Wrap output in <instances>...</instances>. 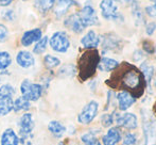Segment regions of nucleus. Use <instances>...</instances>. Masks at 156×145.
<instances>
[{"label":"nucleus","mask_w":156,"mask_h":145,"mask_svg":"<svg viewBox=\"0 0 156 145\" xmlns=\"http://www.w3.org/2000/svg\"><path fill=\"white\" fill-rule=\"evenodd\" d=\"M119 66V62L114 59L107 58V57H104V58L100 59V62L98 64V69H100L101 72H112L114 69H116Z\"/></svg>","instance_id":"aec40b11"},{"label":"nucleus","mask_w":156,"mask_h":145,"mask_svg":"<svg viewBox=\"0 0 156 145\" xmlns=\"http://www.w3.org/2000/svg\"><path fill=\"white\" fill-rule=\"evenodd\" d=\"M48 129L54 137L58 138V139H61L64 136V133L66 132V127L58 121H51L48 124Z\"/></svg>","instance_id":"412c9836"},{"label":"nucleus","mask_w":156,"mask_h":145,"mask_svg":"<svg viewBox=\"0 0 156 145\" xmlns=\"http://www.w3.org/2000/svg\"><path fill=\"white\" fill-rule=\"evenodd\" d=\"M44 63L48 69H54V67L58 66L61 64V60L56 57L51 56V54H47L44 58Z\"/></svg>","instance_id":"c85d7f7f"},{"label":"nucleus","mask_w":156,"mask_h":145,"mask_svg":"<svg viewBox=\"0 0 156 145\" xmlns=\"http://www.w3.org/2000/svg\"><path fill=\"white\" fill-rule=\"evenodd\" d=\"M76 72V69L74 65L67 64V65H64L62 69H60L58 75H60L61 77H72V76H74Z\"/></svg>","instance_id":"c756f323"},{"label":"nucleus","mask_w":156,"mask_h":145,"mask_svg":"<svg viewBox=\"0 0 156 145\" xmlns=\"http://www.w3.org/2000/svg\"><path fill=\"white\" fill-rule=\"evenodd\" d=\"M51 48L56 52L64 54L70 47V41L67 33L64 31H58L52 34V36L49 39Z\"/></svg>","instance_id":"39448f33"},{"label":"nucleus","mask_w":156,"mask_h":145,"mask_svg":"<svg viewBox=\"0 0 156 145\" xmlns=\"http://www.w3.org/2000/svg\"><path fill=\"white\" fill-rule=\"evenodd\" d=\"M81 44H82L83 47L87 50L96 49L99 46V44H100V36H99L94 30H90V31H88L82 37Z\"/></svg>","instance_id":"f8f14e48"},{"label":"nucleus","mask_w":156,"mask_h":145,"mask_svg":"<svg viewBox=\"0 0 156 145\" xmlns=\"http://www.w3.org/2000/svg\"><path fill=\"white\" fill-rule=\"evenodd\" d=\"M146 13L150 17H156V3L146 8Z\"/></svg>","instance_id":"c9c22d12"},{"label":"nucleus","mask_w":156,"mask_h":145,"mask_svg":"<svg viewBox=\"0 0 156 145\" xmlns=\"http://www.w3.org/2000/svg\"><path fill=\"white\" fill-rule=\"evenodd\" d=\"M41 36H43V32L38 28L29 30V31L25 32L23 35L21 36V45L28 47V46L32 45L33 43L38 42L41 39Z\"/></svg>","instance_id":"ddd939ff"},{"label":"nucleus","mask_w":156,"mask_h":145,"mask_svg":"<svg viewBox=\"0 0 156 145\" xmlns=\"http://www.w3.org/2000/svg\"><path fill=\"white\" fill-rule=\"evenodd\" d=\"M137 143V136L136 133H125L123 137V145H135Z\"/></svg>","instance_id":"2f4dec72"},{"label":"nucleus","mask_w":156,"mask_h":145,"mask_svg":"<svg viewBox=\"0 0 156 145\" xmlns=\"http://www.w3.org/2000/svg\"><path fill=\"white\" fill-rule=\"evenodd\" d=\"M58 145H65V144H64V143H60V144H58Z\"/></svg>","instance_id":"a19ab883"},{"label":"nucleus","mask_w":156,"mask_h":145,"mask_svg":"<svg viewBox=\"0 0 156 145\" xmlns=\"http://www.w3.org/2000/svg\"><path fill=\"white\" fill-rule=\"evenodd\" d=\"M19 137L15 133L12 128H8L2 132L0 145H18Z\"/></svg>","instance_id":"f3484780"},{"label":"nucleus","mask_w":156,"mask_h":145,"mask_svg":"<svg viewBox=\"0 0 156 145\" xmlns=\"http://www.w3.org/2000/svg\"><path fill=\"white\" fill-rule=\"evenodd\" d=\"M13 110L12 97L0 95V116H5Z\"/></svg>","instance_id":"4be33fe9"},{"label":"nucleus","mask_w":156,"mask_h":145,"mask_svg":"<svg viewBox=\"0 0 156 145\" xmlns=\"http://www.w3.org/2000/svg\"><path fill=\"white\" fill-rule=\"evenodd\" d=\"M81 141L85 145H101L100 141L97 139L96 135L90 131V132H86L81 137Z\"/></svg>","instance_id":"a878e982"},{"label":"nucleus","mask_w":156,"mask_h":145,"mask_svg":"<svg viewBox=\"0 0 156 145\" xmlns=\"http://www.w3.org/2000/svg\"><path fill=\"white\" fill-rule=\"evenodd\" d=\"M64 24H65L66 27L69 28V29L71 30V31H73L74 33H81V32L85 29L84 25L82 24L80 17H79L78 13L68 16L67 18L65 19V23Z\"/></svg>","instance_id":"2eb2a0df"},{"label":"nucleus","mask_w":156,"mask_h":145,"mask_svg":"<svg viewBox=\"0 0 156 145\" xmlns=\"http://www.w3.org/2000/svg\"><path fill=\"white\" fill-rule=\"evenodd\" d=\"M140 72H142L144 75V79H146V82L147 83H150L151 80L153 78V74H154V69L151 65H149L147 62H144L140 66Z\"/></svg>","instance_id":"393cba45"},{"label":"nucleus","mask_w":156,"mask_h":145,"mask_svg":"<svg viewBox=\"0 0 156 145\" xmlns=\"http://www.w3.org/2000/svg\"><path fill=\"white\" fill-rule=\"evenodd\" d=\"M150 1H152L153 3H156V0H150Z\"/></svg>","instance_id":"ea45409f"},{"label":"nucleus","mask_w":156,"mask_h":145,"mask_svg":"<svg viewBox=\"0 0 156 145\" xmlns=\"http://www.w3.org/2000/svg\"><path fill=\"white\" fill-rule=\"evenodd\" d=\"M76 6V2L74 0H58V4L55 6V10H54V14L58 18H61L62 16L68 12L71 6Z\"/></svg>","instance_id":"a211bd4d"},{"label":"nucleus","mask_w":156,"mask_h":145,"mask_svg":"<svg viewBox=\"0 0 156 145\" xmlns=\"http://www.w3.org/2000/svg\"><path fill=\"white\" fill-rule=\"evenodd\" d=\"M47 44H48V37L47 36L41 37L38 42H36L34 48H33V52L36 54H43V52L46 50V48H47Z\"/></svg>","instance_id":"cd10ccee"},{"label":"nucleus","mask_w":156,"mask_h":145,"mask_svg":"<svg viewBox=\"0 0 156 145\" xmlns=\"http://www.w3.org/2000/svg\"><path fill=\"white\" fill-rule=\"evenodd\" d=\"M155 30H156V23H154V21H151V23H149L148 25H147L146 31L148 35H152Z\"/></svg>","instance_id":"e433bc0d"},{"label":"nucleus","mask_w":156,"mask_h":145,"mask_svg":"<svg viewBox=\"0 0 156 145\" xmlns=\"http://www.w3.org/2000/svg\"><path fill=\"white\" fill-rule=\"evenodd\" d=\"M121 2H125V3H129V2H134V0H120Z\"/></svg>","instance_id":"58836bf2"},{"label":"nucleus","mask_w":156,"mask_h":145,"mask_svg":"<svg viewBox=\"0 0 156 145\" xmlns=\"http://www.w3.org/2000/svg\"><path fill=\"white\" fill-rule=\"evenodd\" d=\"M101 123H102V126L103 127H111L114 123V114H109L106 113L104 115H102L101 117Z\"/></svg>","instance_id":"473e14b6"},{"label":"nucleus","mask_w":156,"mask_h":145,"mask_svg":"<svg viewBox=\"0 0 156 145\" xmlns=\"http://www.w3.org/2000/svg\"><path fill=\"white\" fill-rule=\"evenodd\" d=\"M19 135L21 136V139H28L32 133L33 129L35 127V122L33 120V115L31 113H25L20 117L18 122Z\"/></svg>","instance_id":"1a4fd4ad"},{"label":"nucleus","mask_w":156,"mask_h":145,"mask_svg":"<svg viewBox=\"0 0 156 145\" xmlns=\"http://www.w3.org/2000/svg\"><path fill=\"white\" fill-rule=\"evenodd\" d=\"M100 10L102 16L108 20H117L121 17L118 12L117 0H102L100 3Z\"/></svg>","instance_id":"423d86ee"},{"label":"nucleus","mask_w":156,"mask_h":145,"mask_svg":"<svg viewBox=\"0 0 156 145\" xmlns=\"http://www.w3.org/2000/svg\"><path fill=\"white\" fill-rule=\"evenodd\" d=\"M15 94V89L10 84H3L0 87V95L12 97Z\"/></svg>","instance_id":"7c9ffc66"},{"label":"nucleus","mask_w":156,"mask_h":145,"mask_svg":"<svg viewBox=\"0 0 156 145\" xmlns=\"http://www.w3.org/2000/svg\"><path fill=\"white\" fill-rule=\"evenodd\" d=\"M121 140V132L119 128L113 127L109 130H107V133L103 136L102 143L103 145H116Z\"/></svg>","instance_id":"dca6fc26"},{"label":"nucleus","mask_w":156,"mask_h":145,"mask_svg":"<svg viewBox=\"0 0 156 145\" xmlns=\"http://www.w3.org/2000/svg\"><path fill=\"white\" fill-rule=\"evenodd\" d=\"M141 114L144 145H156V118L147 110H142Z\"/></svg>","instance_id":"7ed1b4c3"},{"label":"nucleus","mask_w":156,"mask_h":145,"mask_svg":"<svg viewBox=\"0 0 156 145\" xmlns=\"http://www.w3.org/2000/svg\"><path fill=\"white\" fill-rule=\"evenodd\" d=\"M20 92L23 94V97L27 100L36 102L41 98V94H43V87L38 83H32L30 80L25 79L21 82Z\"/></svg>","instance_id":"20e7f679"},{"label":"nucleus","mask_w":156,"mask_h":145,"mask_svg":"<svg viewBox=\"0 0 156 145\" xmlns=\"http://www.w3.org/2000/svg\"><path fill=\"white\" fill-rule=\"evenodd\" d=\"M13 2V0H0V6H8Z\"/></svg>","instance_id":"4c0bfd02"},{"label":"nucleus","mask_w":156,"mask_h":145,"mask_svg":"<svg viewBox=\"0 0 156 145\" xmlns=\"http://www.w3.org/2000/svg\"><path fill=\"white\" fill-rule=\"evenodd\" d=\"M120 45V39H118L117 35H114V34H107V35L104 36V39H103V44L102 47L104 51H116L117 48L119 47Z\"/></svg>","instance_id":"6ab92c4d"},{"label":"nucleus","mask_w":156,"mask_h":145,"mask_svg":"<svg viewBox=\"0 0 156 145\" xmlns=\"http://www.w3.org/2000/svg\"><path fill=\"white\" fill-rule=\"evenodd\" d=\"M30 108V102L27 100L26 98H23V96L18 97L17 99H15V102H13V110L15 112L23 111V110H28Z\"/></svg>","instance_id":"5701e85b"},{"label":"nucleus","mask_w":156,"mask_h":145,"mask_svg":"<svg viewBox=\"0 0 156 145\" xmlns=\"http://www.w3.org/2000/svg\"><path fill=\"white\" fill-rule=\"evenodd\" d=\"M114 122H116L117 126L125 129H129V130L136 129L138 126L137 116L134 113H131V112H125L123 114H114Z\"/></svg>","instance_id":"0eeeda50"},{"label":"nucleus","mask_w":156,"mask_h":145,"mask_svg":"<svg viewBox=\"0 0 156 145\" xmlns=\"http://www.w3.org/2000/svg\"><path fill=\"white\" fill-rule=\"evenodd\" d=\"M16 62L23 69H30L35 64V59L31 52L21 50L17 54Z\"/></svg>","instance_id":"4468645a"},{"label":"nucleus","mask_w":156,"mask_h":145,"mask_svg":"<svg viewBox=\"0 0 156 145\" xmlns=\"http://www.w3.org/2000/svg\"><path fill=\"white\" fill-rule=\"evenodd\" d=\"M12 63L11 54L8 51H0V69H6Z\"/></svg>","instance_id":"bb28decb"},{"label":"nucleus","mask_w":156,"mask_h":145,"mask_svg":"<svg viewBox=\"0 0 156 145\" xmlns=\"http://www.w3.org/2000/svg\"><path fill=\"white\" fill-rule=\"evenodd\" d=\"M100 59L98 50L96 49H88L84 54H82L79 59L78 64L79 76L82 80H87L94 76L98 69Z\"/></svg>","instance_id":"f03ea898"},{"label":"nucleus","mask_w":156,"mask_h":145,"mask_svg":"<svg viewBox=\"0 0 156 145\" xmlns=\"http://www.w3.org/2000/svg\"><path fill=\"white\" fill-rule=\"evenodd\" d=\"M78 15L85 28L89 27V26H96L99 24V19H98V16H97V13L91 6H83L82 10L78 13Z\"/></svg>","instance_id":"9d476101"},{"label":"nucleus","mask_w":156,"mask_h":145,"mask_svg":"<svg viewBox=\"0 0 156 145\" xmlns=\"http://www.w3.org/2000/svg\"><path fill=\"white\" fill-rule=\"evenodd\" d=\"M118 107L121 111H125L133 106V104L136 102V97H134L129 92L121 91L117 94Z\"/></svg>","instance_id":"9b49d317"},{"label":"nucleus","mask_w":156,"mask_h":145,"mask_svg":"<svg viewBox=\"0 0 156 145\" xmlns=\"http://www.w3.org/2000/svg\"><path fill=\"white\" fill-rule=\"evenodd\" d=\"M55 0H35V6L41 13H47L54 6Z\"/></svg>","instance_id":"b1692460"},{"label":"nucleus","mask_w":156,"mask_h":145,"mask_svg":"<svg viewBox=\"0 0 156 145\" xmlns=\"http://www.w3.org/2000/svg\"><path fill=\"white\" fill-rule=\"evenodd\" d=\"M134 3V8H133V14L135 16L136 20L137 21H140V23H144V17L142 15V11L140 10V8L138 6V4L136 2H133Z\"/></svg>","instance_id":"72a5a7b5"},{"label":"nucleus","mask_w":156,"mask_h":145,"mask_svg":"<svg viewBox=\"0 0 156 145\" xmlns=\"http://www.w3.org/2000/svg\"><path fill=\"white\" fill-rule=\"evenodd\" d=\"M9 36V30L4 25L0 24V43L4 42Z\"/></svg>","instance_id":"f704fd0d"},{"label":"nucleus","mask_w":156,"mask_h":145,"mask_svg":"<svg viewBox=\"0 0 156 145\" xmlns=\"http://www.w3.org/2000/svg\"><path fill=\"white\" fill-rule=\"evenodd\" d=\"M154 50H155V52H156V46H155V49Z\"/></svg>","instance_id":"79ce46f5"},{"label":"nucleus","mask_w":156,"mask_h":145,"mask_svg":"<svg viewBox=\"0 0 156 145\" xmlns=\"http://www.w3.org/2000/svg\"><path fill=\"white\" fill-rule=\"evenodd\" d=\"M112 78H116V83L113 84V87H122L124 89L123 91L129 92L136 98L141 96L146 89L147 82L142 72L134 65L127 63L122 64L120 72Z\"/></svg>","instance_id":"f257e3e1"},{"label":"nucleus","mask_w":156,"mask_h":145,"mask_svg":"<svg viewBox=\"0 0 156 145\" xmlns=\"http://www.w3.org/2000/svg\"><path fill=\"white\" fill-rule=\"evenodd\" d=\"M98 110H99V105L97 102L91 100L89 102L84 108L82 109V111L80 112L78 116V121L79 123L83 125H88L94 120V117L98 114Z\"/></svg>","instance_id":"6e6552de"}]
</instances>
